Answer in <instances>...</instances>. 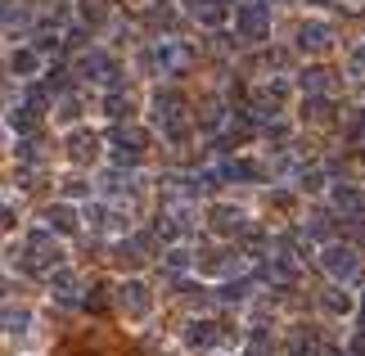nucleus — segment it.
<instances>
[{
	"label": "nucleus",
	"mask_w": 365,
	"mask_h": 356,
	"mask_svg": "<svg viewBox=\"0 0 365 356\" xmlns=\"http://www.w3.org/2000/svg\"><path fill=\"white\" fill-rule=\"evenodd\" d=\"M320 352V338L307 330V325H293V334H289V356H316Z\"/></svg>",
	"instance_id": "nucleus-24"
},
{
	"label": "nucleus",
	"mask_w": 365,
	"mask_h": 356,
	"mask_svg": "<svg viewBox=\"0 0 365 356\" xmlns=\"http://www.w3.org/2000/svg\"><path fill=\"white\" fill-rule=\"evenodd\" d=\"M86 221H91V230H108V235H122L126 230V221H122V212H113V208H86Z\"/></svg>",
	"instance_id": "nucleus-19"
},
{
	"label": "nucleus",
	"mask_w": 365,
	"mask_h": 356,
	"mask_svg": "<svg viewBox=\"0 0 365 356\" xmlns=\"http://www.w3.org/2000/svg\"><path fill=\"white\" fill-rule=\"evenodd\" d=\"M50 289L54 293H59L63 297V302H77V297H81V275H77V270H54V275H50Z\"/></svg>",
	"instance_id": "nucleus-22"
},
{
	"label": "nucleus",
	"mask_w": 365,
	"mask_h": 356,
	"mask_svg": "<svg viewBox=\"0 0 365 356\" xmlns=\"http://www.w3.org/2000/svg\"><path fill=\"white\" fill-rule=\"evenodd\" d=\"M36 113L41 108H32V104H23V108H9V131H19V136H32L36 131Z\"/></svg>",
	"instance_id": "nucleus-26"
},
{
	"label": "nucleus",
	"mask_w": 365,
	"mask_h": 356,
	"mask_svg": "<svg viewBox=\"0 0 365 356\" xmlns=\"http://www.w3.org/2000/svg\"><path fill=\"white\" fill-rule=\"evenodd\" d=\"M217 297H221V302H244V297H248V284H244V280H230Z\"/></svg>",
	"instance_id": "nucleus-32"
},
{
	"label": "nucleus",
	"mask_w": 365,
	"mask_h": 356,
	"mask_svg": "<svg viewBox=\"0 0 365 356\" xmlns=\"http://www.w3.org/2000/svg\"><path fill=\"white\" fill-rule=\"evenodd\" d=\"M217 172H221V180H266L271 176L266 163H257V158H230V163H221Z\"/></svg>",
	"instance_id": "nucleus-14"
},
{
	"label": "nucleus",
	"mask_w": 365,
	"mask_h": 356,
	"mask_svg": "<svg viewBox=\"0 0 365 356\" xmlns=\"http://www.w3.org/2000/svg\"><path fill=\"white\" fill-rule=\"evenodd\" d=\"M68 158H73L77 167H91L95 158H100V136H95V131H86V126H81V131H73V136H68Z\"/></svg>",
	"instance_id": "nucleus-12"
},
{
	"label": "nucleus",
	"mask_w": 365,
	"mask_h": 356,
	"mask_svg": "<svg viewBox=\"0 0 365 356\" xmlns=\"http://www.w3.org/2000/svg\"><path fill=\"white\" fill-rule=\"evenodd\" d=\"M190 235V208L185 203H172L158 212V239H167V244H180V239Z\"/></svg>",
	"instance_id": "nucleus-10"
},
{
	"label": "nucleus",
	"mask_w": 365,
	"mask_h": 356,
	"mask_svg": "<svg viewBox=\"0 0 365 356\" xmlns=\"http://www.w3.org/2000/svg\"><path fill=\"white\" fill-rule=\"evenodd\" d=\"M207 225H212V235L221 239H235V235H244V212L240 208H230V203H212L207 208Z\"/></svg>",
	"instance_id": "nucleus-9"
},
{
	"label": "nucleus",
	"mask_w": 365,
	"mask_h": 356,
	"mask_svg": "<svg viewBox=\"0 0 365 356\" xmlns=\"http://www.w3.org/2000/svg\"><path fill=\"white\" fill-rule=\"evenodd\" d=\"M307 235L320 239V244H334L329 239V217H307Z\"/></svg>",
	"instance_id": "nucleus-31"
},
{
	"label": "nucleus",
	"mask_w": 365,
	"mask_h": 356,
	"mask_svg": "<svg viewBox=\"0 0 365 356\" xmlns=\"http://www.w3.org/2000/svg\"><path fill=\"white\" fill-rule=\"evenodd\" d=\"M302 91L329 95V91H334V73H329V68H307V73H302Z\"/></svg>",
	"instance_id": "nucleus-27"
},
{
	"label": "nucleus",
	"mask_w": 365,
	"mask_h": 356,
	"mask_svg": "<svg viewBox=\"0 0 365 356\" xmlns=\"http://www.w3.org/2000/svg\"><path fill=\"white\" fill-rule=\"evenodd\" d=\"M352 59H356V68H365V46H356V54H352Z\"/></svg>",
	"instance_id": "nucleus-37"
},
{
	"label": "nucleus",
	"mask_w": 365,
	"mask_h": 356,
	"mask_svg": "<svg viewBox=\"0 0 365 356\" xmlns=\"http://www.w3.org/2000/svg\"><path fill=\"white\" fill-rule=\"evenodd\" d=\"M235 32L244 41H262L271 32V0H240L235 5Z\"/></svg>",
	"instance_id": "nucleus-4"
},
{
	"label": "nucleus",
	"mask_w": 365,
	"mask_h": 356,
	"mask_svg": "<svg viewBox=\"0 0 365 356\" xmlns=\"http://www.w3.org/2000/svg\"><path fill=\"white\" fill-rule=\"evenodd\" d=\"M153 122H158L163 126V131H172V126H185V122H180V118H185V95H180V91H172V86H167V91H153Z\"/></svg>",
	"instance_id": "nucleus-8"
},
{
	"label": "nucleus",
	"mask_w": 365,
	"mask_h": 356,
	"mask_svg": "<svg viewBox=\"0 0 365 356\" xmlns=\"http://www.w3.org/2000/svg\"><path fill=\"white\" fill-rule=\"evenodd\" d=\"M108 145H113V163L118 167H135L145 158V149H149V136L140 131L135 122H118L113 131H108Z\"/></svg>",
	"instance_id": "nucleus-3"
},
{
	"label": "nucleus",
	"mask_w": 365,
	"mask_h": 356,
	"mask_svg": "<svg viewBox=\"0 0 365 356\" xmlns=\"http://www.w3.org/2000/svg\"><path fill=\"white\" fill-rule=\"evenodd\" d=\"M23 266L32 270V275H54V270H63V248L54 244L50 230H32L23 239Z\"/></svg>",
	"instance_id": "nucleus-1"
},
{
	"label": "nucleus",
	"mask_w": 365,
	"mask_h": 356,
	"mask_svg": "<svg viewBox=\"0 0 365 356\" xmlns=\"http://www.w3.org/2000/svg\"><path fill=\"white\" fill-rule=\"evenodd\" d=\"M27 311L23 307H5V334H27Z\"/></svg>",
	"instance_id": "nucleus-29"
},
{
	"label": "nucleus",
	"mask_w": 365,
	"mask_h": 356,
	"mask_svg": "<svg viewBox=\"0 0 365 356\" xmlns=\"http://www.w3.org/2000/svg\"><path fill=\"white\" fill-rule=\"evenodd\" d=\"M54 118H59V122H77L81 118V99L73 91H63L59 99H54Z\"/></svg>",
	"instance_id": "nucleus-28"
},
{
	"label": "nucleus",
	"mask_w": 365,
	"mask_h": 356,
	"mask_svg": "<svg viewBox=\"0 0 365 356\" xmlns=\"http://www.w3.org/2000/svg\"><path fill=\"white\" fill-rule=\"evenodd\" d=\"M293 46H298L302 54H325L334 46V27L320 23V19H302L298 27H293Z\"/></svg>",
	"instance_id": "nucleus-7"
},
{
	"label": "nucleus",
	"mask_w": 365,
	"mask_h": 356,
	"mask_svg": "<svg viewBox=\"0 0 365 356\" xmlns=\"http://www.w3.org/2000/svg\"><path fill=\"white\" fill-rule=\"evenodd\" d=\"M221 338H230V330L217 325V320H190L185 325V343L190 347H212V343H221Z\"/></svg>",
	"instance_id": "nucleus-13"
},
{
	"label": "nucleus",
	"mask_w": 365,
	"mask_h": 356,
	"mask_svg": "<svg viewBox=\"0 0 365 356\" xmlns=\"http://www.w3.org/2000/svg\"><path fill=\"white\" fill-rule=\"evenodd\" d=\"M320 307L329 311V316H347V311H352V293H343V284L334 280L325 293H320Z\"/></svg>",
	"instance_id": "nucleus-23"
},
{
	"label": "nucleus",
	"mask_w": 365,
	"mask_h": 356,
	"mask_svg": "<svg viewBox=\"0 0 365 356\" xmlns=\"http://www.w3.org/2000/svg\"><path fill=\"white\" fill-rule=\"evenodd\" d=\"M77 77H104L108 81V91L118 86V63L108 59L104 50H81V59H77Z\"/></svg>",
	"instance_id": "nucleus-11"
},
{
	"label": "nucleus",
	"mask_w": 365,
	"mask_h": 356,
	"mask_svg": "<svg viewBox=\"0 0 365 356\" xmlns=\"http://www.w3.org/2000/svg\"><path fill=\"white\" fill-rule=\"evenodd\" d=\"M100 185H104V194H113V198H131V194L140 190V176H135V172H122V167H118V172H108Z\"/></svg>",
	"instance_id": "nucleus-20"
},
{
	"label": "nucleus",
	"mask_w": 365,
	"mask_h": 356,
	"mask_svg": "<svg viewBox=\"0 0 365 356\" xmlns=\"http://www.w3.org/2000/svg\"><path fill=\"white\" fill-rule=\"evenodd\" d=\"M271 5H275V0H271Z\"/></svg>",
	"instance_id": "nucleus-39"
},
{
	"label": "nucleus",
	"mask_w": 365,
	"mask_h": 356,
	"mask_svg": "<svg viewBox=\"0 0 365 356\" xmlns=\"http://www.w3.org/2000/svg\"><path fill=\"white\" fill-rule=\"evenodd\" d=\"M9 73H14V77H36V73H41V50H36V46L9 50Z\"/></svg>",
	"instance_id": "nucleus-17"
},
{
	"label": "nucleus",
	"mask_w": 365,
	"mask_h": 356,
	"mask_svg": "<svg viewBox=\"0 0 365 356\" xmlns=\"http://www.w3.org/2000/svg\"><path fill=\"white\" fill-rule=\"evenodd\" d=\"M46 221H50L54 235H77V225H81L73 203H50V208H46Z\"/></svg>",
	"instance_id": "nucleus-18"
},
{
	"label": "nucleus",
	"mask_w": 365,
	"mask_h": 356,
	"mask_svg": "<svg viewBox=\"0 0 365 356\" xmlns=\"http://www.w3.org/2000/svg\"><path fill=\"white\" fill-rule=\"evenodd\" d=\"M5 27L14 32V27H23V9L14 5V0H5Z\"/></svg>",
	"instance_id": "nucleus-34"
},
{
	"label": "nucleus",
	"mask_w": 365,
	"mask_h": 356,
	"mask_svg": "<svg viewBox=\"0 0 365 356\" xmlns=\"http://www.w3.org/2000/svg\"><path fill=\"white\" fill-rule=\"evenodd\" d=\"M145 68L149 73H163V77H180L190 68V50L180 46L176 36H158V41H149V50H145Z\"/></svg>",
	"instance_id": "nucleus-2"
},
{
	"label": "nucleus",
	"mask_w": 365,
	"mask_h": 356,
	"mask_svg": "<svg viewBox=\"0 0 365 356\" xmlns=\"http://www.w3.org/2000/svg\"><path fill=\"white\" fill-rule=\"evenodd\" d=\"M334 208H339L347 221H352V217H365V194L356 190V185H334Z\"/></svg>",
	"instance_id": "nucleus-16"
},
{
	"label": "nucleus",
	"mask_w": 365,
	"mask_h": 356,
	"mask_svg": "<svg viewBox=\"0 0 365 356\" xmlns=\"http://www.w3.org/2000/svg\"><path fill=\"white\" fill-rule=\"evenodd\" d=\"M320 266H325V275L329 280H339V284H352L361 275V258H356V248L352 244H325V253H320Z\"/></svg>",
	"instance_id": "nucleus-5"
},
{
	"label": "nucleus",
	"mask_w": 365,
	"mask_h": 356,
	"mask_svg": "<svg viewBox=\"0 0 365 356\" xmlns=\"http://www.w3.org/2000/svg\"><path fill=\"white\" fill-rule=\"evenodd\" d=\"M167 266H172V270H180V266H190V253L180 248V244H176L172 253H167Z\"/></svg>",
	"instance_id": "nucleus-35"
},
{
	"label": "nucleus",
	"mask_w": 365,
	"mask_h": 356,
	"mask_svg": "<svg viewBox=\"0 0 365 356\" xmlns=\"http://www.w3.org/2000/svg\"><path fill=\"white\" fill-rule=\"evenodd\" d=\"M361 325H365V297H361Z\"/></svg>",
	"instance_id": "nucleus-38"
},
{
	"label": "nucleus",
	"mask_w": 365,
	"mask_h": 356,
	"mask_svg": "<svg viewBox=\"0 0 365 356\" xmlns=\"http://www.w3.org/2000/svg\"><path fill=\"white\" fill-rule=\"evenodd\" d=\"M27 104H32V108H50L54 99H50V91H41V86H32V91H27Z\"/></svg>",
	"instance_id": "nucleus-33"
},
{
	"label": "nucleus",
	"mask_w": 365,
	"mask_h": 356,
	"mask_svg": "<svg viewBox=\"0 0 365 356\" xmlns=\"http://www.w3.org/2000/svg\"><path fill=\"white\" fill-rule=\"evenodd\" d=\"M275 352V343H271V334L266 330H252L248 334V356H271Z\"/></svg>",
	"instance_id": "nucleus-30"
},
{
	"label": "nucleus",
	"mask_w": 365,
	"mask_h": 356,
	"mask_svg": "<svg viewBox=\"0 0 365 356\" xmlns=\"http://www.w3.org/2000/svg\"><path fill=\"white\" fill-rule=\"evenodd\" d=\"M194 262H199L203 275H235V270H240V258L230 262V253H199Z\"/></svg>",
	"instance_id": "nucleus-21"
},
{
	"label": "nucleus",
	"mask_w": 365,
	"mask_h": 356,
	"mask_svg": "<svg viewBox=\"0 0 365 356\" xmlns=\"http://www.w3.org/2000/svg\"><path fill=\"white\" fill-rule=\"evenodd\" d=\"M68 194L81 198V194H91V185H81V180H68Z\"/></svg>",
	"instance_id": "nucleus-36"
},
{
	"label": "nucleus",
	"mask_w": 365,
	"mask_h": 356,
	"mask_svg": "<svg viewBox=\"0 0 365 356\" xmlns=\"http://www.w3.org/2000/svg\"><path fill=\"white\" fill-rule=\"evenodd\" d=\"M104 113H108V118H113V122H122V118H131V95H126L122 86H113V91H108L104 95Z\"/></svg>",
	"instance_id": "nucleus-25"
},
{
	"label": "nucleus",
	"mask_w": 365,
	"mask_h": 356,
	"mask_svg": "<svg viewBox=\"0 0 365 356\" xmlns=\"http://www.w3.org/2000/svg\"><path fill=\"white\" fill-rule=\"evenodd\" d=\"M190 14H194L203 27H226L230 5H226V0H190Z\"/></svg>",
	"instance_id": "nucleus-15"
},
{
	"label": "nucleus",
	"mask_w": 365,
	"mask_h": 356,
	"mask_svg": "<svg viewBox=\"0 0 365 356\" xmlns=\"http://www.w3.org/2000/svg\"><path fill=\"white\" fill-rule=\"evenodd\" d=\"M118 311L122 316H131V320H145L149 311H153V297H149V284H140V280H122L118 284Z\"/></svg>",
	"instance_id": "nucleus-6"
}]
</instances>
